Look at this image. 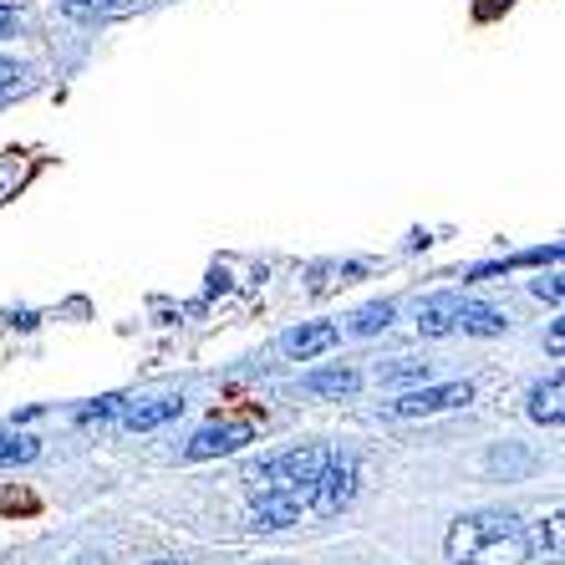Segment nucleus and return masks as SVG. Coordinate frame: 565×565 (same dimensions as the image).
I'll return each mask as SVG.
<instances>
[{"mask_svg":"<svg viewBox=\"0 0 565 565\" xmlns=\"http://www.w3.org/2000/svg\"><path fill=\"white\" fill-rule=\"evenodd\" d=\"M448 561L454 565H525L530 561V525L510 510H479L463 514L448 530Z\"/></svg>","mask_w":565,"mask_h":565,"instance_id":"nucleus-1","label":"nucleus"},{"mask_svg":"<svg viewBox=\"0 0 565 565\" xmlns=\"http://www.w3.org/2000/svg\"><path fill=\"white\" fill-rule=\"evenodd\" d=\"M327 448H316V444H306V448H290V454H280V459H270L265 469H255V489L260 494H311V484L321 479V469H327Z\"/></svg>","mask_w":565,"mask_h":565,"instance_id":"nucleus-2","label":"nucleus"},{"mask_svg":"<svg viewBox=\"0 0 565 565\" xmlns=\"http://www.w3.org/2000/svg\"><path fill=\"white\" fill-rule=\"evenodd\" d=\"M352 494H356V459L352 454H331L327 469H321V479H316L311 494H306V510L342 514L347 504H352Z\"/></svg>","mask_w":565,"mask_h":565,"instance_id":"nucleus-3","label":"nucleus"},{"mask_svg":"<svg viewBox=\"0 0 565 565\" xmlns=\"http://www.w3.org/2000/svg\"><path fill=\"white\" fill-rule=\"evenodd\" d=\"M469 403H473L469 382H444V387H418V393L397 397V403H387V413H393V418H434V413L469 408Z\"/></svg>","mask_w":565,"mask_h":565,"instance_id":"nucleus-4","label":"nucleus"},{"mask_svg":"<svg viewBox=\"0 0 565 565\" xmlns=\"http://www.w3.org/2000/svg\"><path fill=\"white\" fill-rule=\"evenodd\" d=\"M250 423H210V428H199L194 438H189L184 459H220V454H235V448L250 444Z\"/></svg>","mask_w":565,"mask_h":565,"instance_id":"nucleus-5","label":"nucleus"},{"mask_svg":"<svg viewBox=\"0 0 565 565\" xmlns=\"http://www.w3.org/2000/svg\"><path fill=\"white\" fill-rule=\"evenodd\" d=\"M301 510H306L301 494H255L250 530H286L301 520Z\"/></svg>","mask_w":565,"mask_h":565,"instance_id":"nucleus-6","label":"nucleus"},{"mask_svg":"<svg viewBox=\"0 0 565 565\" xmlns=\"http://www.w3.org/2000/svg\"><path fill=\"white\" fill-rule=\"evenodd\" d=\"M184 413V397L179 393H163V397H143V403H132V408H122V428H132V434H148V428H158V423H169Z\"/></svg>","mask_w":565,"mask_h":565,"instance_id":"nucleus-7","label":"nucleus"},{"mask_svg":"<svg viewBox=\"0 0 565 565\" xmlns=\"http://www.w3.org/2000/svg\"><path fill=\"white\" fill-rule=\"evenodd\" d=\"M337 337H342V331L331 327V321H311V327H296V331H290V337H286V352L301 356V362H311V356L331 352V347H337Z\"/></svg>","mask_w":565,"mask_h":565,"instance_id":"nucleus-8","label":"nucleus"},{"mask_svg":"<svg viewBox=\"0 0 565 565\" xmlns=\"http://www.w3.org/2000/svg\"><path fill=\"white\" fill-rule=\"evenodd\" d=\"M459 296H434V301L418 306V331L423 337H448V331L459 327Z\"/></svg>","mask_w":565,"mask_h":565,"instance_id":"nucleus-9","label":"nucleus"},{"mask_svg":"<svg viewBox=\"0 0 565 565\" xmlns=\"http://www.w3.org/2000/svg\"><path fill=\"white\" fill-rule=\"evenodd\" d=\"M561 397H565V382H561V377L535 382V387H530V418L545 423V428H561V418H565Z\"/></svg>","mask_w":565,"mask_h":565,"instance_id":"nucleus-10","label":"nucleus"},{"mask_svg":"<svg viewBox=\"0 0 565 565\" xmlns=\"http://www.w3.org/2000/svg\"><path fill=\"white\" fill-rule=\"evenodd\" d=\"M356 372L352 367H321V372H306L301 377V387L306 393H321V397H347V393H356Z\"/></svg>","mask_w":565,"mask_h":565,"instance_id":"nucleus-11","label":"nucleus"},{"mask_svg":"<svg viewBox=\"0 0 565 565\" xmlns=\"http://www.w3.org/2000/svg\"><path fill=\"white\" fill-rule=\"evenodd\" d=\"M510 327L494 306H473V301H463L459 306V327L454 331H469V337H500V331Z\"/></svg>","mask_w":565,"mask_h":565,"instance_id":"nucleus-12","label":"nucleus"},{"mask_svg":"<svg viewBox=\"0 0 565 565\" xmlns=\"http://www.w3.org/2000/svg\"><path fill=\"white\" fill-rule=\"evenodd\" d=\"M132 0H62L66 21H103V15H128Z\"/></svg>","mask_w":565,"mask_h":565,"instance_id":"nucleus-13","label":"nucleus"},{"mask_svg":"<svg viewBox=\"0 0 565 565\" xmlns=\"http://www.w3.org/2000/svg\"><path fill=\"white\" fill-rule=\"evenodd\" d=\"M41 454V444L31 434H0V469L6 463H31Z\"/></svg>","mask_w":565,"mask_h":565,"instance_id":"nucleus-14","label":"nucleus"},{"mask_svg":"<svg viewBox=\"0 0 565 565\" xmlns=\"http://www.w3.org/2000/svg\"><path fill=\"white\" fill-rule=\"evenodd\" d=\"M387 327H393V306H387V301L362 306V311L352 316V331H356V337H377V331H387Z\"/></svg>","mask_w":565,"mask_h":565,"instance_id":"nucleus-15","label":"nucleus"},{"mask_svg":"<svg viewBox=\"0 0 565 565\" xmlns=\"http://www.w3.org/2000/svg\"><path fill=\"white\" fill-rule=\"evenodd\" d=\"M382 382H408V377H428V362H408V356H397L387 367H377Z\"/></svg>","mask_w":565,"mask_h":565,"instance_id":"nucleus-16","label":"nucleus"},{"mask_svg":"<svg viewBox=\"0 0 565 565\" xmlns=\"http://www.w3.org/2000/svg\"><path fill=\"white\" fill-rule=\"evenodd\" d=\"M489 469L494 473H520V469H530V459L525 454H504L500 448V454H489Z\"/></svg>","mask_w":565,"mask_h":565,"instance_id":"nucleus-17","label":"nucleus"},{"mask_svg":"<svg viewBox=\"0 0 565 565\" xmlns=\"http://www.w3.org/2000/svg\"><path fill=\"white\" fill-rule=\"evenodd\" d=\"M113 413H122V397H97L93 408H82V423H97V418H113Z\"/></svg>","mask_w":565,"mask_h":565,"instance_id":"nucleus-18","label":"nucleus"},{"mask_svg":"<svg viewBox=\"0 0 565 565\" xmlns=\"http://www.w3.org/2000/svg\"><path fill=\"white\" fill-rule=\"evenodd\" d=\"M535 296H545V301H561V286H555V280H535Z\"/></svg>","mask_w":565,"mask_h":565,"instance_id":"nucleus-19","label":"nucleus"},{"mask_svg":"<svg viewBox=\"0 0 565 565\" xmlns=\"http://www.w3.org/2000/svg\"><path fill=\"white\" fill-rule=\"evenodd\" d=\"M11 82H15V66L6 62V56H0V93H6V87H11Z\"/></svg>","mask_w":565,"mask_h":565,"instance_id":"nucleus-20","label":"nucleus"},{"mask_svg":"<svg viewBox=\"0 0 565 565\" xmlns=\"http://www.w3.org/2000/svg\"><path fill=\"white\" fill-rule=\"evenodd\" d=\"M11 21H15V15L6 11V6H0V36H6V31H11Z\"/></svg>","mask_w":565,"mask_h":565,"instance_id":"nucleus-21","label":"nucleus"},{"mask_svg":"<svg viewBox=\"0 0 565 565\" xmlns=\"http://www.w3.org/2000/svg\"><path fill=\"white\" fill-rule=\"evenodd\" d=\"M153 565H184V561H153Z\"/></svg>","mask_w":565,"mask_h":565,"instance_id":"nucleus-22","label":"nucleus"}]
</instances>
